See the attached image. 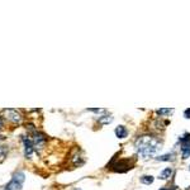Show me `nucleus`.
<instances>
[{
    "label": "nucleus",
    "instance_id": "nucleus-10",
    "mask_svg": "<svg viewBox=\"0 0 190 190\" xmlns=\"http://www.w3.org/2000/svg\"><path fill=\"white\" fill-rule=\"evenodd\" d=\"M141 182L146 184V185H150V184L153 182V176H151V175H143L141 177Z\"/></svg>",
    "mask_w": 190,
    "mask_h": 190
},
{
    "label": "nucleus",
    "instance_id": "nucleus-12",
    "mask_svg": "<svg viewBox=\"0 0 190 190\" xmlns=\"http://www.w3.org/2000/svg\"><path fill=\"white\" fill-rule=\"evenodd\" d=\"M172 112H174V109L161 108V109H158V110H157V114H158V115H165V114H170V113H172Z\"/></svg>",
    "mask_w": 190,
    "mask_h": 190
},
{
    "label": "nucleus",
    "instance_id": "nucleus-9",
    "mask_svg": "<svg viewBox=\"0 0 190 190\" xmlns=\"http://www.w3.org/2000/svg\"><path fill=\"white\" fill-rule=\"evenodd\" d=\"M7 147L3 146L2 143H0V164H2L4 160H5V157H7Z\"/></svg>",
    "mask_w": 190,
    "mask_h": 190
},
{
    "label": "nucleus",
    "instance_id": "nucleus-1",
    "mask_svg": "<svg viewBox=\"0 0 190 190\" xmlns=\"http://www.w3.org/2000/svg\"><path fill=\"white\" fill-rule=\"evenodd\" d=\"M161 148V142L151 136L138 137L136 141V150L142 158H150Z\"/></svg>",
    "mask_w": 190,
    "mask_h": 190
},
{
    "label": "nucleus",
    "instance_id": "nucleus-5",
    "mask_svg": "<svg viewBox=\"0 0 190 190\" xmlns=\"http://www.w3.org/2000/svg\"><path fill=\"white\" fill-rule=\"evenodd\" d=\"M23 140V145H24V155H25V157H30V155L33 153V151H34V146H33V142H32L28 137H23L22 138Z\"/></svg>",
    "mask_w": 190,
    "mask_h": 190
},
{
    "label": "nucleus",
    "instance_id": "nucleus-7",
    "mask_svg": "<svg viewBox=\"0 0 190 190\" xmlns=\"http://www.w3.org/2000/svg\"><path fill=\"white\" fill-rule=\"evenodd\" d=\"M157 161H174L175 160V155L174 153H166V155H161L156 157Z\"/></svg>",
    "mask_w": 190,
    "mask_h": 190
},
{
    "label": "nucleus",
    "instance_id": "nucleus-8",
    "mask_svg": "<svg viewBox=\"0 0 190 190\" xmlns=\"http://www.w3.org/2000/svg\"><path fill=\"white\" fill-rule=\"evenodd\" d=\"M171 175H172V169H171V167H167V169H165V170L160 174V179H161V180H167V179H170Z\"/></svg>",
    "mask_w": 190,
    "mask_h": 190
},
{
    "label": "nucleus",
    "instance_id": "nucleus-6",
    "mask_svg": "<svg viewBox=\"0 0 190 190\" xmlns=\"http://www.w3.org/2000/svg\"><path fill=\"white\" fill-rule=\"evenodd\" d=\"M115 135H117L118 138H125L127 136H128V131H127V128L124 125H119L115 129Z\"/></svg>",
    "mask_w": 190,
    "mask_h": 190
},
{
    "label": "nucleus",
    "instance_id": "nucleus-15",
    "mask_svg": "<svg viewBox=\"0 0 190 190\" xmlns=\"http://www.w3.org/2000/svg\"><path fill=\"white\" fill-rule=\"evenodd\" d=\"M3 127V122H2V118H0V128Z\"/></svg>",
    "mask_w": 190,
    "mask_h": 190
},
{
    "label": "nucleus",
    "instance_id": "nucleus-13",
    "mask_svg": "<svg viewBox=\"0 0 190 190\" xmlns=\"http://www.w3.org/2000/svg\"><path fill=\"white\" fill-rule=\"evenodd\" d=\"M90 110L94 113H105L107 112V109H90Z\"/></svg>",
    "mask_w": 190,
    "mask_h": 190
},
{
    "label": "nucleus",
    "instance_id": "nucleus-16",
    "mask_svg": "<svg viewBox=\"0 0 190 190\" xmlns=\"http://www.w3.org/2000/svg\"><path fill=\"white\" fill-rule=\"evenodd\" d=\"M160 190H167V189H166V187H161Z\"/></svg>",
    "mask_w": 190,
    "mask_h": 190
},
{
    "label": "nucleus",
    "instance_id": "nucleus-3",
    "mask_svg": "<svg viewBox=\"0 0 190 190\" xmlns=\"http://www.w3.org/2000/svg\"><path fill=\"white\" fill-rule=\"evenodd\" d=\"M3 113H4V117H5L9 122H12V123H14V124L22 122V115H20V114L18 113V110H15V109H5Z\"/></svg>",
    "mask_w": 190,
    "mask_h": 190
},
{
    "label": "nucleus",
    "instance_id": "nucleus-4",
    "mask_svg": "<svg viewBox=\"0 0 190 190\" xmlns=\"http://www.w3.org/2000/svg\"><path fill=\"white\" fill-rule=\"evenodd\" d=\"M32 142H33L34 148H37V150L42 148L45 146V143H46V137H45V135L34 131L33 135H32Z\"/></svg>",
    "mask_w": 190,
    "mask_h": 190
},
{
    "label": "nucleus",
    "instance_id": "nucleus-14",
    "mask_svg": "<svg viewBox=\"0 0 190 190\" xmlns=\"http://www.w3.org/2000/svg\"><path fill=\"white\" fill-rule=\"evenodd\" d=\"M184 117H185V118H187V119H190V108H189V109H186V110L184 112Z\"/></svg>",
    "mask_w": 190,
    "mask_h": 190
},
{
    "label": "nucleus",
    "instance_id": "nucleus-11",
    "mask_svg": "<svg viewBox=\"0 0 190 190\" xmlns=\"http://www.w3.org/2000/svg\"><path fill=\"white\" fill-rule=\"evenodd\" d=\"M112 122H113V117H110V115H103L102 118H99L100 124H109Z\"/></svg>",
    "mask_w": 190,
    "mask_h": 190
},
{
    "label": "nucleus",
    "instance_id": "nucleus-2",
    "mask_svg": "<svg viewBox=\"0 0 190 190\" xmlns=\"http://www.w3.org/2000/svg\"><path fill=\"white\" fill-rule=\"evenodd\" d=\"M24 174L22 171L19 172H15L13 175V179L10 180V182L5 186L4 190H18V189H22V185H23V181H24Z\"/></svg>",
    "mask_w": 190,
    "mask_h": 190
}]
</instances>
